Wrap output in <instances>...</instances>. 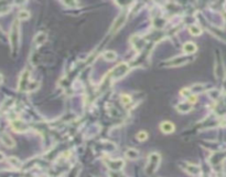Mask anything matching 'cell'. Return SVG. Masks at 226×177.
I'll return each instance as SVG.
<instances>
[{
  "mask_svg": "<svg viewBox=\"0 0 226 177\" xmlns=\"http://www.w3.org/2000/svg\"><path fill=\"white\" fill-rule=\"evenodd\" d=\"M159 162H160V156L159 154L152 153L150 155V157L148 159V164H147V174L151 175L153 171H156V168L159 165Z\"/></svg>",
  "mask_w": 226,
  "mask_h": 177,
  "instance_id": "6da1fadb",
  "label": "cell"
},
{
  "mask_svg": "<svg viewBox=\"0 0 226 177\" xmlns=\"http://www.w3.org/2000/svg\"><path fill=\"white\" fill-rule=\"evenodd\" d=\"M18 38H19V28H18V22H14L13 24V28L11 30V35H10L12 47H14L18 43Z\"/></svg>",
  "mask_w": 226,
  "mask_h": 177,
  "instance_id": "7a4b0ae2",
  "label": "cell"
},
{
  "mask_svg": "<svg viewBox=\"0 0 226 177\" xmlns=\"http://www.w3.org/2000/svg\"><path fill=\"white\" fill-rule=\"evenodd\" d=\"M125 21H126V15H122V16H119V17L117 18V20L115 21V24L113 26V32H116L118 29H120V27L124 26L125 24Z\"/></svg>",
  "mask_w": 226,
  "mask_h": 177,
  "instance_id": "3957f363",
  "label": "cell"
},
{
  "mask_svg": "<svg viewBox=\"0 0 226 177\" xmlns=\"http://www.w3.org/2000/svg\"><path fill=\"white\" fill-rule=\"evenodd\" d=\"M160 129L162 131L163 133H167V134H170V133H172L174 131V125L171 122H163L161 124V126H160Z\"/></svg>",
  "mask_w": 226,
  "mask_h": 177,
  "instance_id": "277c9868",
  "label": "cell"
},
{
  "mask_svg": "<svg viewBox=\"0 0 226 177\" xmlns=\"http://www.w3.org/2000/svg\"><path fill=\"white\" fill-rule=\"evenodd\" d=\"M183 51L185 53H188V54L194 53L196 51V47H195V44L192 43V42H186L185 44L183 46Z\"/></svg>",
  "mask_w": 226,
  "mask_h": 177,
  "instance_id": "5b68a950",
  "label": "cell"
},
{
  "mask_svg": "<svg viewBox=\"0 0 226 177\" xmlns=\"http://www.w3.org/2000/svg\"><path fill=\"white\" fill-rule=\"evenodd\" d=\"M103 57H104L105 60H107V61H114V60L117 58V54L115 52H113V51H107V52H105L103 54Z\"/></svg>",
  "mask_w": 226,
  "mask_h": 177,
  "instance_id": "8992f818",
  "label": "cell"
},
{
  "mask_svg": "<svg viewBox=\"0 0 226 177\" xmlns=\"http://www.w3.org/2000/svg\"><path fill=\"white\" fill-rule=\"evenodd\" d=\"M34 41L36 44H42L47 41V35L45 33H39V35L35 37Z\"/></svg>",
  "mask_w": 226,
  "mask_h": 177,
  "instance_id": "52a82bcc",
  "label": "cell"
},
{
  "mask_svg": "<svg viewBox=\"0 0 226 177\" xmlns=\"http://www.w3.org/2000/svg\"><path fill=\"white\" fill-rule=\"evenodd\" d=\"M2 141H3V144L7 145L8 147H12L14 146V143H13V140L9 135H3L2 136Z\"/></svg>",
  "mask_w": 226,
  "mask_h": 177,
  "instance_id": "ba28073f",
  "label": "cell"
},
{
  "mask_svg": "<svg viewBox=\"0 0 226 177\" xmlns=\"http://www.w3.org/2000/svg\"><path fill=\"white\" fill-rule=\"evenodd\" d=\"M126 156H127V157H130V158H133V159H136L138 156H139V154H138V152H137L136 149H128V152L126 153Z\"/></svg>",
  "mask_w": 226,
  "mask_h": 177,
  "instance_id": "9c48e42d",
  "label": "cell"
},
{
  "mask_svg": "<svg viewBox=\"0 0 226 177\" xmlns=\"http://www.w3.org/2000/svg\"><path fill=\"white\" fill-rule=\"evenodd\" d=\"M19 19H21V20H23V19H29L30 18V12L28 10H21V11L19 12Z\"/></svg>",
  "mask_w": 226,
  "mask_h": 177,
  "instance_id": "30bf717a",
  "label": "cell"
},
{
  "mask_svg": "<svg viewBox=\"0 0 226 177\" xmlns=\"http://www.w3.org/2000/svg\"><path fill=\"white\" fill-rule=\"evenodd\" d=\"M136 137H137V140H139V141L144 142V141H146V140L148 138V134H147L146 132H144V131H142V132H139V133L137 134V136H136Z\"/></svg>",
  "mask_w": 226,
  "mask_h": 177,
  "instance_id": "8fae6325",
  "label": "cell"
},
{
  "mask_svg": "<svg viewBox=\"0 0 226 177\" xmlns=\"http://www.w3.org/2000/svg\"><path fill=\"white\" fill-rule=\"evenodd\" d=\"M190 32H191L193 35H201V29L199 28V27H196V26H192L191 28H190Z\"/></svg>",
  "mask_w": 226,
  "mask_h": 177,
  "instance_id": "7c38bea8",
  "label": "cell"
},
{
  "mask_svg": "<svg viewBox=\"0 0 226 177\" xmlns=\"http://www.w3.org/2000/svg\"><path fill=\"white\" fill-rule=\"evenodd\" d=\"M130 101H131V99H130L128 95H122V102L124 104H128Z\"/></svg>",
  "mask_w": 226,
  "mask_h": 177,
  "instance_id": "4fadbf2b",
  "label": "cell"
},
{
  "mask_svg": "<svg viewBox=\"0 0 226 177\" xmlns=\"http://www.w3.org/2000/svg\"><path fill=\"white\" fill-rule=\"evenodd\" d=\"M2 80H3V77H2V75H1V74H0V84H1V83H2Z\"/></svg>",
  "mask_w": 226,
  "mask_h": 177,
  "instance_id": "5bb4252c",
  "label": "cell"
}]
</instances>
